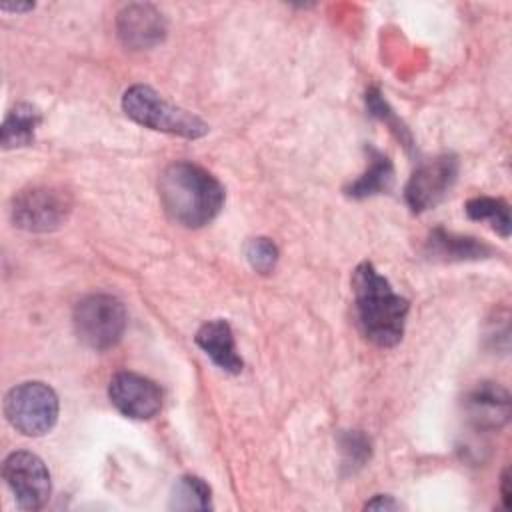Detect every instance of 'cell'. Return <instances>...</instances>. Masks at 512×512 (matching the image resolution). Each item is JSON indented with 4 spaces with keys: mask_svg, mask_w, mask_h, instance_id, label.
Returning <instances> with one entry per match:
<instances>
[{
    "mask_svg": "<svg viewBox=\"0 0 512 512\" xmlns=\"http://www.w3.org/2000/svg\"><path fill=\"white\" fill-rule=\"evenodd\" d=\"M158 196L166 214L186 228L206 226L224 206L222 184L192 162L166 166L158 180Z\"/></svg>",
    "mask_w": 512,
    "mask_h": 512,
    "instance_id": "1",
    "label": "cell"
},
{
    "mask_svg": "<svg viewBox=\"0 0 512 512\" xmlns=\"http://www.w3.org/2000/svg\"><path fill=\"white\" fill-rule=\"evenodd\" d=\"M354 302L360 328L368 340L390 348L402 340L408 300L396 294L390 282L370 262L356 266L352 274Z\"/></svg>",
    "mask_w": 512,
    "mask_h": 512,
    "instance_id": "2",
    "label": "cell"
},
{
    "mask_svg": "<svg viewBox=\"0 0 512 512\" xmlns=\"http://www.w3.org/2000/svg\"><path fill=\"white\" fill-rule=\"evenodd\" d=\"M122 110L136 124L182 138H202L208 134V124L196 114L166 102L150 86L134 84L122 96Z\"/></svg>",
    "mask_w": 512,
    "mask_h": 512,
    "instance_id": "3",
    "label": "cell"
},
{
    "mask_svg": "<svg viewBox=\"0 0 512 512\" xmlns=\"http://www.w3.org/2000/svg\"><path fill=\"white\" fill-rule=\"evenodd\" d=\"M72 324L78 340L88 348L108 350L126 330V308L110 294H90L74 306Z\"/></svg>",
    "mask_w": 512,
    "mask_h": 512,
    "instance_id": "4",
    "label": "cell"
},
{
    "mask_svg": "<svg viewBox=\"0 0 512 512\" xmlns=\"http://www.w3.org/2000/svg\"><path fill=\"white\" fill-rule=\"evenodd\" d=\"M4 414L24 436H42L58 420V396L44 382H22L6 394Z\"/></svg>",
    "mask_w": 512,
    "mask_h": 512,
    "instance_id": "5",
    "label": "cell"
},
{
    "mask_svg": "<svg viewBox=\"0 0 512 512\" xmlns=\"http://www.w3.org/2000/svg\"><path fill=\"white\" fill-rule=\"evenodd\" d=\"M72 210L68 192L52 186H32L12 200V222L28 232H50L60 228Z\"/></svg>",
    "mask_w": 512,
    "mask_h": 512,
    "instance_id": "6",
    "label": "cell"
},
{
    "mask_svg": "<svg viewBox=\"0 0 512 512\" xmlns=\"http://www.w3.org/2000/svg\"><path fill=\"white\" fill-rule=\"evenodd\" d=\"M2 476L22 510H40L46 506L52 482L42 458L28 450H16L4 460Z\"/></svg>",
    "mask_w": 512,
    "mask_h": 512,
    "instance_id": "7",
    "label": "cell"
},
{
    "mask_svg": "<svg viewBox=\"0 0 512 512\" xmlns=\"http://www.w3.org/2000/svg\"><path fill=\"white\" fill-rule=\"evenodd\" d=\"M458 176V160L452 154L438 156L424 162L410 176L404 196L412 212H426L434 208L450 192Z\"/></svg>",
    "mask_w": 512,
    "mask_h": 512,
    "instance_id": "8",
    "label": "cell"
},
{
    "mask_svg": "<svg viewBox=\"0 0 512 512\" xmlns=\"http://www.w3.org/2000/svg\"><path fill=\"white\" fill-rule=\"evenodd\" d=\"M110 402L128 418L150 420L162 408V390L146 376L134 372H118L108 386Z\"/></svg>",
    "mask_w": 512,
    "mask_h": 512,
    "instance_id": "9",
    "label": "cell"
},
{
    "mask_svg": "<svg viewBox=\"0 0 512 512\" xmlns=\"http://www.w3.org/2000/svg\"><path fill=\"white\" fill-rule=\"evenodd\" d=\"M120 40L132 50H146L160 44L166 36L164 16L150 4H128L116 20Z\"/></svg>",
    "mask_w": 512,
    "mask_h": 512,
    "instance_id": "10",
    "label": "cell"
},
{
    "mask_svg": "<svg viewBox=\"0 0 512 512\" xmlns=\"http://www.w3.org/2000/svg\"><path fill=\"white\" fill-rule=\"evenodd\" d=\"M470 422L480 430H496L510 416V396L494 382H480L464 402Z\"/></svg>",
    "mask_w": 512,
    "mask_h": 512,
    "instance_id": "11",
    "label": "cell"
},
{
    "mask_svg": "<svg viewBox=\"0 0 512 512\" xmlns=\"http://www.w3.org/2000/svg\"><path fill=\"white\" fill-rule=\"evenodd\" d=\"M196 344L212 358V362L224 372L238 374L242 370V358L236 352L232 328L226 320H210L196 332Z\"/></svg>",
    "mask_w": 512,
    "mask_h": 512,
    "instance_id": "12",
    "label": "cell"
},
{
    "mask_svg": "<svg viewBox=\"0 0 512 512\" xmlns=\"http://www.w3.org/2000/svg\"><path fill=\"white\" fill-rule=\"evenodd\" d=\"M426 250L432 258L440 260H478L490 256V246L470 236H456L442 228L434 230L426 242Z\"/></svg>",
    "mask_w": 512,
    "mask_h": 512,
    "instance_id": "13",
    "label": "cell"
},
{
    "mask_svg": "<svg viewBox=\"0 0 512 512\" xmlns=\"http://www.w3.org/2000/svg\"><path fill=\"white\" fill-rule=\"evenodd\" d=\"M40 110L28 102H18L4 118L0 128V144L2 148H20L28 146L34 140V132L40 124Z\"/></svg>",
    "mask_w": 512,
    "mask_h": 512,
    "instance_id": "14",
    "label": "cell"
},
{
    "mask_svg": "<svg viewBox=\"0 0 512 512\" xmlns=\"http://www.w3.org/2000/svg\"><path fill=\"white\" fill-rule=\"evenodd\" d=\"M392 176H394V168L390 158L370 148V168L346 188V194L352 198H366L372 194L386 192L392 184Z\"/></svg>",
    "mask_w": 512,
    "mask_h": 512,
    "instance_id": "15",
    "label": "cell"
},
{
    "mask_svg": "<svg viewBox=\"0 0 512 512\" xmlns=\"http://www.w3.org/2000/svg\"><path fill=\"white\" fill-rule=\"evenodd\" d=\"M170 508H174V510H210L212 508L210 486L198 476L178 478L172 488Z\"/></svg>",
    "mask_w": 512,
    "mask_h": 512,
    "instance_id": "16",
    "label": "cell"
},
{
    "mask_svg": "<svg viewBox=\"0 0 512 512\" xmlns=\"http://www.w3.org/2000/svg\"><path fill=\"white\" fill-rule=\"evenodd\" d=\"M466 214L472 220H480V222H490V226L502 236L508 238L510 236V208L504 200L500 198H490V196H478L468 200L466 204Z\"/></svg>",
    "mask_w": 512,
    "mask_h": 512,
    "instance_id": "17",
    "label": "cell"
},
{
    "mask_svg": "<svg viewBox=\"0 0 512 512\" xmlns=\"http://www.w3.org/2000/svg\"><path fill=\"white\" fill-rule=\"evenodd\" d=\"M244 254L250 266L260 274H270L276 268L278 248L270 238H264V236L250 238L244 246Z\"/></svg>",
    "mask_w": 512,
    "mask_h": 512,
    "instance_id": "18",
    "label": "cell"
},
{
    "mask_svg": "<svg viewBox=\"0 0 512 512\" xmlns=\"http://www.w3.org/2000/svg\"><path fill=\"white\" fill-rule=\"evenodd\" d=\"M342 450L346 454V462L362 466L370 456V442L360 432H348L342 438Z\"/></svg>",
    "mask_w": 512,
    "mask_h": 512,
    "instance_id": "19",
    "label": "cell"
},
{
    "mask_svg": "<svg viewBox=\"0 0 512 512\" xmlns=\"http://www.w3.org/2000/svg\"><path fill=\"white\" fill-rule=\"evenodd\" d=\"M364 508H366V510H398L400 504H398L392 496L378 494V496H374L370 502H366Z\"/></svg>",
    "mask_w": 512,
    "mask_h": 512,
    "instance_id": "20",
    "label": "cell"
},
{
    "mask_svg": "<svg viewBox=\"0 0 512 512\" xmlns=\"http://www.w3.org/2000/svg\"><path fill=\"white\" fill-rule=\"evenodd\" d=\"M0 8L4 10V12H26V10H32L34 8V4H20V2H4V4H0Z\"/></svg>",
    "mask_w": 512,
    "mask_h": 512,
    "instance_id": "21",
    "label": "cell"
},
{
    "mask_svg": "<svg viewBox=\"0 0 512 512\" xmlns=\"http://www.w3.org/2000/svg\"><path fill=\"white\" fill-rule=\"evenodd\" d=\"M508 484H510L508 470H504V474H502V500H504L506 508H510V488H508Z\"/></svg>",
    "mask_w": 512,
    "mask_h": 512,
    "instance_id": "22",
    "label": "cell"
}]
</instances>
